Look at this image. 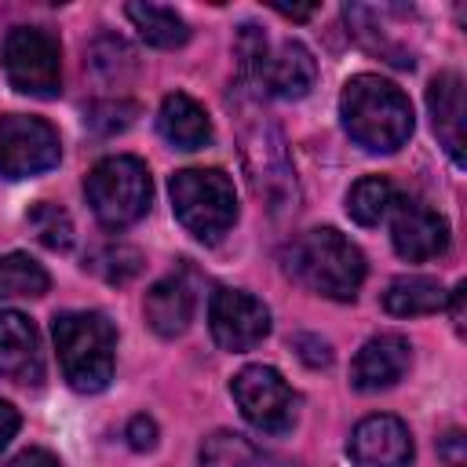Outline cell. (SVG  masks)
<instances>
[{"mask_svg":"<svg viewBox=\"0 0 467 467\" xmlns=\"http://www.w3.org/2000/svg\"><path fill=\"white\" fill-rule=\"evenodd\" d=\"M398 11H401V7H361V4L343 7L347 26H350V33L358 36V44H361V47H368L372 55H383L390 66L412 69V66H416L412 51H409V47H401V44L390 36V29H394L390 22L398 18Z\"/></svg>","mask_w":467,"mask_h":467,"instance_id":"ac0fdd59","label":"cell"},{"mask_svg":"<svg viewBox=\"0 0 467 467\" xmlns=\"http://www.w3.org/2000/svg\"><path fill=\"white\" fill-rule=\"evenodd\" d=\"M387 215H390V241L401 259L427 263L449 248V223L431 204L416 197H398Z\"/></svg>","mask_w":467,"mask_h":467,"instance_id":"8fae6325","label":"cell"},{"mask_svg":"<svg viewBox=\"0 0 467 467\" xmlns=\"http://www.w3.org/2000/svg\"><path fill=\"white\" fill-rule=\"evenodd\" d=\"M314 80H317V62L310 55V47L299 44V40H281L277 47L266 51L259 80H255V91L263 88L266 95L296 102V99L310 95Z\"/></svg>","mask_w":467,"mask_h":467,"instance_id":"2e32d148","label":"cell"},{"mask_svg":"<svg viewBox=\"0 0 467 467\" xmlns=\"http://www.w3.org/2000/svg\"><path fill=\"white\" fill-rule=\"evenodd\" d=\"M139 117V106L131 99H99L84 109V128L91 135H117L124 128H131V120Z\"/></svg>","mask_w":467,"mask_h":467,"instance_id":"83f0119b","label":"cell"},{"mask_svg":"<svg viewBox=\"0 0 467 467\" xmlns=\"http://www.w3.org/2000/svg\"><path fill=\"white\" fill-rule=\"evenodd\" d=\"M26 226L33 230V237L51 248V252H69L73 244V219L66 208L51 204V201H36L29 212H26Z\"/></svg>","mask_w":467,"mask_h":467,"instance_id":"d4e9b609","label":"cell"},{"mask_svg":"<svg viewBox=\"0 0 467 467\" xmlns=\"http://www.w3.org/2000/svg\"><path fill=\"white\" fill-rule=\"evenodd\" d=\"M445 285L438 277H423V274H409V277H394L383 292V310L394 317H420V314H434L445 310Z\"/></svg>","mask_w":467,"mask_h":467,"instance_id":"ffe728a7","label":"cell"},{"mask_svg":"<svg viewBox=\"0 0 467 467\" xmlns=\"http://www.w3.org/2000/svg\"><path fill=\"white\" fill-rule=\"evenodd\" d=\"M62 157L58 131L44 117H0V179H29L55 168Z\"/></svg>","mask_w":467,"mask_h":467,"instance_id":"9c48e42d","label":"cell"},{"mask_svg":"<svg viewBox=\"0 0 467 467\" xmlns=\"http://www.w3.org/2000/svg\"><path fill=\"white\" fill-rule=\"evenodd\" d=\"M124 15L139 29V36L150 47H182L190 40V26L175 7L164 4H128Z\"/></svg>","mask_w":467,"mask_h":467,"instance_id":"44dd1931","label":"cell"},{"mask_svg":"<svg viewBox=\"0 0 467 467\" xmlns=\"http://www.w3.org/2000/svg\"><path fill=\"white\" fill-rule=\"evenodd\" d=\"M427 109L438 135V146L452 157L456 168H463V77L445 69L427 88Z\"/></svg>","mask_w":467,"mask_h":467,"instance_id":"e0dca14e","label":"cell"},{"mask_svg":"<svg viewBox=\"0 0 467 467\" xmlns=\"http://www.w3.org/2000/svg\"><path fill=\"white\" fill-rule=\"evenodd\" d=\"M339 117L343 131L368 153H394L412 135L409 95L376 73H358L343 84Z\"/></svg>","mask_w":467,"mask_h":467,"instance_id":"6da1fadb","label":"cell"},{"mask_svg":"<svg viewBox=\"0 0 467 467\" xmlns=\"http://www.w3.org/2000/svg\"><path fill=\"white\" fill-rule=\"evenodd\" d=\"M277 15H285V18H310L314 15V7H274Z\"/></svg>","mask_w":467,"mask_h":467,"instance_id":"e575fe53","label":"cell"},{"mask_svg":"<svg viewBox=\"0 0 467 467\" xmlns=\"http://www.w3.org/2000/svg\"><path fill=\"white\" fill-rule=\"evenodd\" d=\"M347 452L358 467H412V434L398 416L376 412L365 416L347 441Z\"/></svg>","mask_w":467,"mask_h":467,"instance_id":"7c38bea8","label":"cell"},{"mask_svg":"<svg viewBox=\"0 0 467 467\" xmlns=\"http://www.w3.org/2000/svg\"><path fill=\"white\" fill-rule=\"evenodd\" d=\"M84 193H88V204H91L95 219L106 230H124V226L139 223L150 212L153 179H150V168L139 157L117 153V157L99 161L88 171Z\"/></svg>","mask_w":467,"mask_h":467,"instance_id":"8992f818","label":"cell"},{"mask_svg":"<svg viewBox=\"0 0 467 467\" xmlns=\"http://www.w3.org/2000/svg\"><path fill=\"white\" fill-rule=\"evenodd\" d=\"M4 77L15 91L55 99L62 91V44L40 26H15L0 44Z\"/></svg>","mask_w":467,"mask_h":467,"instance_id":"52a82bcc","label":"cell"},{"mask_svg":"<svg viewBox=\"0 0 467 467\" xmlns=\"http://www.w3.org/2000/svg\"><path fill=\"white\" fill-rule=\"evenodd\" d=\"M7 467H62V460L47 449H22Z\"/></svg>","mask_w":467,"mask_h":467,"instance_id":"1f68e13d","label":"cell"},{"mask_svg":"<svg viewBox=\"0 0 467 467\" xmlns=\"http://www.w3.org/2000/svg\"><path fill=\"white\" fill-rule=\"evenodd\" d=\"M241 157H244L248 182H252L255 197L270 208V215L296 212L299 193H296V171H292V161L285 150V135L248 99V91H241Z\"/></svg>","mask_w":467,"mask_h":467,"instance_id":"277c9868","label":"cell"},{"mask_svg":"<svg viewBox=\"0 0 467 467\" xmlns=\"http://www.w3.org/2000/svg\"><path fill=\"white\" fill-rule=\"evenodd\" d=\"M193 310H197V277L190 266H179L168 277H161L157 285H150V292L142 299L146 325L164 339L182 336L193 321Z\"/></svg>","mask_w":467,"mask_h":467,"instance_id":"4fadbf2b","label":"cell"},{"mask_svg":"<svg viewBox=\"0 0 467 467\" xmlns=\"http://www.w3.org/2000/svg\"><path fill=\"white\" fill-rule=\"evenodd\" d=\"M208 328L215 347L241 354L270 336V310L263 299L241 288H215L208 299Z\"/></svg>","mask_w":467,"mask_h":467,"instance_id":"30bf717a","label":"cell"},{"mask_svg":"<svg viewBox=\"0 0 467 467\" xmlns=\"http://www.w3.org/2000/svg\"><path fill=\"white\" fill-rule=\"evenodd\" d=\"M18 427H22L18 409H15L11 401H4V398H0V452H4V449H7V441L18 434Z\"/></svg>","mask_w":467,"mask_h":467,"instance_id":"d6a6232c","label":"cell"},{"mask_svg":"<svg viewBox=\"0 0 467 467\" xmlns=\"http://www.w3.org/2000/svg\"><path fill=\"white\" fill-rule=\"evenodd\" d=\"M259 449L237 431H212L201 441V467H255Z\"/></svg>","mask_w":467,"mask_h":467,"instance_id":"484cf974","label":"cell"},{"mask_svg":"<svg viewBox=\"0 0 467 467\" xmlns=\"http://www.w3.org/2000/svg\"><path fill=\"white\" fill-rule=\"evenodd\" d=\"M124 438H128V445L135 452H150L157 445V423H153V416H146V412L131 416L128 427H124Z\"/></svg>","mask_w":467,"mask_h":467,"instance_id":"f546056e","label":"cell"},{"mask_svg":"<svg viewBox=\"0 0 467 467\" xmlns=\"http://www.w3.org/2000/svg\"><path fill=\"white\" fill-rule=\"evenodd\" d=\"M84 66H88L102 84H109V88H113V84H124V80H131V77H135L139 58H135V51H131V44H128L124 36L106 33V36H99V40L88 47Z\"/></svg>","mask_w":467,"mask_h":467,"instance_id":"603a6c76","label":"cell"},{"mask_svg":"<svg viewBox=\"0 0 467 467\" xmlns=\"http://www.w3.org/2000/svg\"><path fill=\"white\" fill-rule=\"evenodd\" d=\"M438 452L449 467H467V438L463 431H449L445 438H438Z\"/></svg>","mask_w":467,"mask_h":467,"instance_id":"4dcf8cb0","label":"cell"},{"mask_svg":"<svg viewBox=\"0 0 467 467\" xmlns=\"http://www.w3.org/2000/svg\"><path fill=\"white\" fill-rule=\"evenodd\" d=\"M230 394L241 416L263 434H285L296 423L299 394L285 383V376L270 365H244L230 379Z\"/></svg>","mask_w":467,"mask_h":467,"instance_id":"ba28073f","label":"cell"},{"mask_svg":"<svg viewBox=\"0 0 467 467\" xmlns=\"http://www.w3.org/2000/svg\"><path fill=\"white\" fill-rule=\"evenodd\" d=\"M394 201H398V190L387 175H365L347 193V215L358 226H379Z\"/></svg>","mask_w":467,"mask_h":467,"instance_id":"7402d4cb","label":"cell"},{"mask_svg":"<svg viewBox=\"0 0 467 467\" xmlns=\"http://www.w3.org/2000/svg\"><path fill=\"white\" fill-rule=\"evenodd\" d=\"M281 263H285V274L292 281H299L306 292L336 299V303H350L365 281L361 248L332 226H317V230L299 234L285 248Z\"/></svg>","mask_w":467,"mask_h":467,"instance_id":"7a4b0ae2","label":"cell"},{"mask_svg":"<svg viewBox=\"0 0 467 467\" xmlns=\"http://www.w3.org/2000/svg\"><path fill=\"white\" fill-rule=\"evenodd\" d=\"M51 285L47 270L26 255V252H7L0 255V299H36Z\"/></svg>","mask_w":467,"mask_h":467,"instance_id":"cb8c5ba5","label":"cell"},{"mask_svg":"<svg viewBox=\"0 0 467 467\" xmlns=\"http://www.w3.org/2000/svg\"><path fill=\"white\" fill-rule=\"evenodd\" d=\"M157 124H161V135L175 150H204L212 142V120H208L204 106L197 99H190L186 91H171L161 102Z\"/></svg>","mask_w":467,"mask_h":467,"instance_id":"d6986e66","label":"cell"},{"mask_svg":"<svg viewBox=\"0 0 467 467\" xmlns=\"http://www.w3.org/2000/svg\"><path fill=\"white\" fill-rule=\"evenodd\" d=\"M84 266L95 270L99 277H106L109 285H124V281H131V277L142 270V255H139L131 244L106 241V244H99V248L88 255Z\"/></svg>","mask_w":467,"mask_h":467,"instance_id":"4316f807","label":"cell"},{"mask_svg":"<svg viewBox=\"0 0 467 467\" xmlns=\"http://www.w3.org/2000/svg\"><path fill=\"white\" fill-rule=\"evenodd\" d=\"M292 350H296L299 361L310 365V368H328V365H332V347H328V339H321V336H314V332L292 336Z\"/></svg>","mask_w":467,"mask_h":467,"instance_id":"f1b7e54d","label":"cell"},{"mask_svg":"<svg viewBox=\"0 0 467 467\" xmlns=\"http://www.w3.org/2000/svg\"><path fill=\"white\" fill-rule=\"evenodd\" d=\"M463 299H467V285L460 281L452 292H449V299H445V306H449V314H452V328L463 336Z\"/></svg>","mask_w":467,"mask_h":467,"instance_id":"836d02e7","label":"cell"},{"mask_svg":"<svg viewBox=\"0 0 467 467\" xmlns=\"http://www.w3.org/2000/svg\"><path fill=\"white\" fill-rule=\"evenodd\" d=\"M409 361H412L409 339L398 336V332H379V336H372L354 354V361H350V387L361 390V394L387 390V387H394L409 372Z\"/></svg>","mask_w":467,"mask_h":467,"instance_id":"5bb4252c","label":"cell"},{"mask_svg":"<svg viewBox=\"0 0 467 467\" xmlns=\"http://www.w3.org/2000/svg\"><path fill=\"white\" fill-rule=\"evenodd\" d=\"M175 219L204 244H215L237 219V190L223 168H182L168 182Z\"/></svg>","mask_w":467,"mask_h":467,"instance_id":"5b68a950","label":"cell"},{"mask_svg":"<svg viewBox=\"0 0 467 467\" xmlns=\"http://www.w3.org/2000/svg\"><path fill=\"white\" fill-rule=\"evenodd\" d=\"M55 350L66 383L77 394H99L113 379L117 361V328L99 310H66L51 321Z\"/></svg>","mask_w":467,"mask_h":467,"instance_id":"3957f363","label":"cell"},{"mask_svg":"<svg viewBox=\"0 0 467 467\" xmlns=\"http://www.w3.org/2000/svg\"><path fill=\"white\" fill-rule=\"evenodd\" d=\"M0 376L18 387H40L44 379L40 332L18 310H0Z\"/></svg>","mask_w":467,"mask_h":467,"instance_id":"9a60e30c","label":"cell"}]
</instances>
